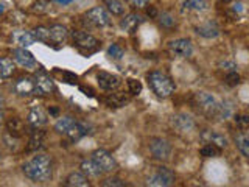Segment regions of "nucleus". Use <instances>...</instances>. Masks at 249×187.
<instances>
[{
  "label": "nucleus",
  "mask_w": 249,
  "mask_h": 187,
  "mask_svg": "<svg viewBox=\"0 0 249 187\" xmlns=\"http://www.w3.org/2000/svg\"><path fill=\"white\" fill-rule=\"evenodd\" d=\"M150 153L156 161L160 162H167L171 159V154H173V148H171V144L168 140L162 139V137H153L150 140Z\"/></svg>",
  "instance_id": "obj_5"
},
{
  "label": "nucleus",
  "mask_w": 249,
  "mask_h": 187,
  "mask_svg": "<svg viewBox=\"0 0 249 187\" xmlns=\"http://www.w3.org/2000/svg\"><path fill=\"white\" fill-rule=\"evenodd\" d=\"M129 101L128 95L124 92H114V94H109V95L105 98V103L109 108H122Z\"/></svg>",
  "instance_id": "obj_25"
},
{
  "label": "nucleus",
  "mask_w": 249,
  "mask_h": 187,
  "mask_svg": "<svg viewBox=\"0 0 249 187\" xmlns=\"http://www.w3.org/2000/svg\"><path fill=\"white\" fill-rule=\"evenodd\" d=\"M170 125L178 134H189V132H192L195 127H196V125H195V119L187 112L173 114L170 119Z\"/></svg>",
  "instance_id": "obj_6"
},
{
  "label": "nucleus",
  "mask_w": 249,
  "mask_h": 187,
  "mask_svg": "<svg viewBox=\"0 0 249 187\" xmlns=\"http://www.w3.org/2000/svg\"><path fill=\"white\" fill-rule=\"evenodd\" d=\"M158 22H159V25L163 27V28H173L176 25V19H175V16L168 13V11H163V13H159L158 14Z\"/></svg>",
  "instance_id": "obj_32"
},
{
  "label": "nucleus",
  "mask_w": 249,
  "mask_h": 187,
  "mask_svg": "<svg viewBox=\"0 0 249 187\" xmlns=\"http://www.w3.org/2000/svg\"><path fill=\"white\" fill-rule=\"evenodd\" d=\"M66 186L69 187H89V178L86 176L83 171H72L67 178H66Z\"/></svg>",
  "instance_id": "obj_21"
},
{
  "label": "nucleus",
  "mask_w": 249,
  "mask_h": 187,
  "mask_svg": "<svg viewBox=\"0 0 249 187\" xmlns=\"http://www.w3.org/2000/svg\"><path fill=\"white\" fill-rule=\"evenodd\" d=\"M195 31L196 35H199L201 37H206V39H215L216 36H220V27L215 20H207V22H202L199 25L195 27Z\"/></svg>",
  "instance_id": "obj_19"
},
{
  "label": "nucleus",
  "mask_w": 249,
  "mask_h": 187,
  "mask_svg": "<svg viewBox=\"0 0 249 187\" xmlns=\"http://www.w3.org/2000/svg\"><path fill=\"white\" fill-rule=\"evenodd\" d=\"M182 14H202L209 11L207 0H184L181 5Z\"/></svg>",
  "instance_id": "obj_17"
},
{
  "label": "nucleus",
  "mask_w": 249,
  "mask_h": 187,
  "mask_svg": "<svg viewBox=\"0 0 249 187\" xmlns=\"http://www.w3.org/2000/svg\"><path fill=\"white\" fill-rule=\"evenodd\" d=\"M10 20L13 23H22L23 20H25V14L20 13V11H14L10 14Z\"/></svg>",
  "instance_id": "obj_44"
},
{
  "label": "nucleus",
  "mask_w": 249,
  "mask_h": 187,
  "mask_svg": "<svg viewBox=\"0 0 249 187\" xmlns=\"http://www.w3.org/2000/svg\"><path fill=\"white\" fill-rule=\"evenodd\" d=\"M175 173L167 167H156L151 175L146 176V186L151 187H170L175 184Z\"/></svg>",
  "instance_id": "obj_4"
},
{
  "label": "nucleus",
  "mask_w": 249,
  "mask_h": 187,
  "mask_svg": "<svg viewBox=\"0 0 249 187\" xmlns=\"http://www.w3.org/2000/svg\"><path fill=\"white\" fill-rule=\"evenodd\" d=\"M13 59H14V62H18L19 66L25 67V69H35L37 66V61L35 59L33 55L25 49V47L16 49L13 52Z\"/></svg>",
  "instance_id": "obj_13"
},
{
  "label": "nucleus",
  "mask_w": 249,
  "mask_h": 187,
  "mask_svg": "<svg viewBox=\"0 0 249 187\" xmlns=\"http://www.w3.org/2000/svg\"><path fill=\"white\" fill-rule=\"evenodd\" d=\"M218 2H220V3H231L232 0H218Z\"/></svg>",
  "instance_id": "obj_50"
},
{
  "label": "nucleus",
  "mask_w": 249,
  "mask_h": 187,
  "mask_svg": "<svg viewBox=\"0 0 249 187\" xmlns=\"http://www.w3.org/2000/svg\"><path fill=\"white\" fill-rule=\"evenodd\" d=\"M72 39H73V44L84 53L95 52L100 45V42L92 35L84 33V31H78V30H75L72 33Z\"/></svg>",
  "instance_id": "obj_8"
},
{
  "label": "nucleus",
  "mask_w": 249,
  "mask_h": 187,
  "mask_svg": "<svg viewBox=\"0 0 249 187\" xmlns=\"http://www.w3.org/2000/svg\"><path fill=\"white\" fill-rule=\"evenodd\" d=\"M88 127H86L84 123H81V122H75L73 125H72V128H70L69 131H67V137L72 140V142H76V140H80L81 137H84L86 134H88Z\"/></svg>",
  "instance_id": "obj_26"
},
{
  "label": "nucleus",
  "mask_w": 249,
  "mask_h": 187,
  "mask_svg": "<svg viewBox=\"0 0 249 187\" xmlns=\"http://www.w3.org/2000/svg\"><path fill=\"white\" fill-rule=\"evenodd\" d=\"M33 36L36 37V41L39 42H44V44H49L52 42L50 41V28H47V27H36L33 31Z\"/></svg>",
  "instance_id": "obj_35"
},
{
  "label": "nucleus",
  "mask_w": 249,
  "mask_h": 187,
  "mask_svg": "<svg viewBox=\"0 0 249 187\" xmlns=\"http://www.w3.org/2000/svg\"><path fill=\"white\" fill-rule=\"evenodd\" d=\"M143 22V18L139 13H128L123 16V19L120 20V28L126 33L132 35L136 33V30L140 27V23Z\"/></svg>",
  "instance_id": "obj_16"
},
{
  "label": "nucleus",
  "mask_w": 249,
  "mask_h": 187,
  "mask_svg": "<svg viewBox=\"0 0 249 187\" xmlns=\"http://www.w3.org/2000/svg\"><path fill=\"white\" fill-rule=\"evenodd\" d=\"M105 5L107 6L109 13H112L115 16H122L124 14V5L122 0H103Z\"/></svg>",
  "instance_id": "obj_34"
},
{
  "label": "nucleus",
  "mask_w": 249,
  "mask_h": 187,
  "mask_svg": "<svg viewBox=\"0 0 249 187\" xmlns=\"http://www.w3.org/2000/svg\"><path fill=\"white\" fill-rule=\"evenodd\" d=\"M238 83H240V75L237 74V70H235V72L226 74V84H228V86L233 88V86H237Z\"/></svg>",
  "instance_id": "obj_43"
},
{
  "label": "nucleus",
  "mask_w": 249,
  "mask_h": 187,
  "mask_svg": "<svg viewBox=\"0 0 249 187\" xmlns=\"http://www.w3.org/2000/svg\"><path fill=\"white\" fill-rule=\"evenodd\" d=\"M76 120L73 117L70 115H64V117H59V120L54 123V131L58 132V134H67V131L72 128V125L75 123Z\"/></svg>",
  "instance_id": "obj_29"
},
{
  "label": "nucleus",
  "mask_w": 249,
  "mask_h": 187,
  "mask_svg": "<svg viewBox=\"0 0 249 187\" xmlns=\"http://www.w3.org/2000/svg\"><path fill=\"white\" fill-rule=\"evenodd\" d=\"M97 80H98V86L103 91H107V92H114L120 88V78L114 75V74H109V72H98L97 75Z\"/></svg>",
  "instance_id": "obj_12"
},
{
  "label": "nucleus",
  "mask_w": 249,
  "mask_h": 187,
  "mask_svg": "<svg viewBox=\"0 0 249 187\" xmlns=\"http://www.w3.org/2000/svg\"><path fill=\"white\" fill-rule=\"evenodd\" d=\"M86 19H88L93 27L105 28L107 25H111V14L105 10L103 6H93L86 13Z\"/></svg>",
  "instance_id": "obj_9"
},
{
  "label": "nucleus",
  "mask_w": 249,
  "mask_h": 187,
  "mask_svg": "<svg viewBox=\"0 0 249 187\" xmlns=\"http://www.w3.org/2000/svg\"><path fill=\"white\" fill-rule=\"evenodd\" d=\"M3 142H5V145L10 148V150H13V151H18L19 150V137H16V136H13V134H5L3 136Z\"/></svg>",
  "instance_id": "obj_39"
},
{
  "label": "nucleus",
  "mask_w": 249,
  "mask_h": 187,
  "mask_svg": "<svg viewBox=\"0 0 249 187\" xmlns=\"http://www.w3.org/2000/svg\"><path fill=\"white\" fill-rule=\"evenodd\" d=\"M3 125H5V115L2 112V109H0V130L3 128Z\"/></svg>",
  "instance_id": "obj_48"
},
{
  "label": "nucleus",
  "mask_w": 249,
  "mask_h": 187,
  "mask_svg": "<svg viewBox=\"0 0 249 187\" xmlns=\"http://www.w3.org/2000/svg\"><path fill=\"white\" fill-rule=\"evenodd\" d=\"M23 175L35 183H47L53 176V161L47 154H37L23 164Z\"/></svg>",
  "instance_id": "obj_1"
},
{
  "label": "nucleus",
  "mask_w": 249,
  "mask_h": 187,
  "mask_svg": "<svg viewBox=\"0 0 249 187\" xmlns=\"http://www.w3.org/2000/svg\"><path fill=\"white\" fill-rule=\"evenodd\" d=\"M14 91L19 97H30V95H33V94H36L35 76H30V75L19 76L14 83Z\"/></svg>",
  "instance_id": "obj_11"
},
{
  "label": "nucleus",
  "mask_w": 249,
  "mask_h": 187,
  "mask_svg": "<svg viewBox=\"0 0 249 187\" xmlns=\"http://www.w3.org/2000/svg\"><path fill=\"white\" fill-rule=\"evenodd\" d=\"M107 56L109 58H112L115 61H119L124 56V50H123V47L119 45V44H112V45H109L107 47Z\"/></svg>",
  "instance_id": "obj_36"
},
{
  "label": "nucleus",
  "mask_w": 249,
  "mask_h": 187,
  "mask_svg": "<svg viewBox=\"0 0 249 187\" xmlns=\"http://www.w3.org/2000/svg\"><path fill=\"white\" fill-rule=\"evenodd\" d=\"M67 37H69L67 27L59 25V23L50 27V41L52 42H54V44H64L67 41Z\"/></svg>",
  "instance_id": "obj_23"
},
{
  "label": "nucleus",
  "mask_w": 249,
  "mask_h": 187,
  "mask_svg": "<svg viewBox=\"0 0 249 187\" xmlns=\"http://www.w3.org/2000/svg\"><path fill=\"white\" fill-rule=\"evenodd\" d=\"M101 186L103 187H123V186H126V183L124 181H122L120 178H107V179H105L103 183H101Z\"/></svg>",
  "instance_id": "obj_42"
},
{
  "label": "nucleus",
  "mask_w": 249,
  "mask_h": 187,
  "mask_svg": "<svg viewBox=\"0 0 249 187\" xmlns=\"http://www.w3.org/2000/svg\"><path fill=\"white\" fill-rule=\"evenodd\" d=\"M47 120H49V117H47V112L41 106H33L30 109L28 115H27V122L30 123V127H33V128L45 127Z\"/></svg>",
  "instance_id": "obj_18"
},
{
  "label": "nucleus",
  "mask_w": 249,
  "mask_h": 187,
  "mask_svg": "<svg viewBox=\"0 0 249 187\" xmlns=\"http://www.w3.org/2000/svg\"><path fill=\"white\" fill-rule=\"evenodd\" d=\"M128 89H129V94H132V95H139V94L142 92V83L139 80H134V78H129Z\"/></svg>",
  "instance_id": "obj_41"
},
{
  "label": "nucleus",
  "mask_w": 249,
  "mask_h": 187,
  "mask_svg": "<svg viewBox=\"0 0 249 187\" xmlns=\"http://www.w3.org/2000/svg\"><path fill=\"white\" fill-rule=\"evenodd\" d=\"M0 108H2V97H0Z\"/></svg>",
  "instance_id": "obj_51"
},
{
  "label": "nucleus",
  "mask_w": 249,
  "mask_h": 187,
  "mask_svg": "<svg viewBox=\"0 0 249 187\" xmlns=\"http://www.w3.org/2000/svg\"><path fill=\"white\" fill-rule=\"evenodd\" d=\"M193 106L196 108V111L201 112L207 119H216V114H218V108H220V101L216 100L215 95H212L210 92L206 91H199L193 95L192 100Z\"/></svg>",
  "instance_id": "obj_3"
},
{
  "label": "nucleus",
  "mask_w": 249,
  "mask_h": 187,
  "mask_svg": "<svg viewBox=\"0 0 249 187\" xmlns=\"http://www.w3.org/2000/svg\"><path fill=\"white\" fill-rule=\"evenodd\" d=\"M233 115V103L229 100H223L220 101V108H218V114H216V119L220 120H228Z\"/></svg>",
  "instance_id": "obj_30"
},
{
  "label": "nucleus",
  "mask_w": 249,
  "mask_h": 187,
  "mask_svg": "<svg viewBox=\"0 0 249 187\" xmlns=\"http://www.w3.org/2000/svg\"><path fill=\"white\" fill-rule=\"evenodd\" d=\"M14 41L18 42L20 47H30V45H33L36 42V37L33 36V33L31 31H16L14 33Z\"/></svg>",
  "instance_id": "obj_28"
},
{
  "label": "nucleus",
  "mask_w": 249,
  "mask_h": 187,
  "mask_svg": "<svg viewBox=\"0 0 249 187\" xmlns=\"http://www.w3.org/2000/svg\"><path fill=\"white\" fill-rule=\"evenodd\" d=\"M35 83H36V94H39V95H50L54 91V81L50 78V75H47L44 72L35 76Z\"/></svg>",
  "instance_id": "obj_15"
},
{
  "label": "nucleus",
  "mask_w": 249,
  "mask_h": 187,
  "mask_svg": "<svg viewBox=\"0 0 249 187\" xmlns=\"http://www.w3.org/2000/svg\"><path fill=\"white\" fill-rule=\"evenodd\" d=\"M50 3L47 0H36V2L31 5V11L36 13V14H44L49 11Z\"/></svg>",
  "instance_id": "obj_37"
},
{
  "label": "nucleus",
  "mask_w": 249,
  "mask_h": 187,
  "mask_svg": "<svg viewBox=\"0 0 249 187\" xmlns=\"http://www.w3.org/2000/svg\"><path fill=\"white\" fill-rule=\"evenodd\" d=\"M146 80H148L150 89L159 98H168L176 89L175 81L171 80L165 72H160V70H153V72H150L146 75Z\"/></svg>",
  "instance_id": "obj_2"
},
{
  "label": "nucleus",
  "mask_w": 249,
  "mask_h": 187,
  "mask_svg": "<svg viewBox=\"0 0 249 187\" xmlns=\"http://www.w3.org/2000/svg\"><path fill=\"white\" fill-rule=\"evenodd\" d=\"M0 158H2V154H0Z\"/></svg>",
  "instance_id": "obj_52"
},
{
  "label": "nucleus",
  "mask_w": 249,
  "mask_h": 187,
  "mask_svg": "<svg viewBox=\"0 0 249 187\" xmlns=\"http://www.w3.org/2000/svg\"><path fill=\"white\" fill-rule=\"evenodd\" d=\"M16 70V64L11 58H0V76L10 78Z\"/></svg>",
  "instance_id": "obj_31"
},
{
  "label": "nucleus",
  "mask_w": 249,
  "mask_h": 187,
  "mask_svg": "<svg viewBox=\"0 0 249 187\" xmlns=\"http://www.w3.org/2000/svg\"><path fill=\"white\" fill-rule=\"evenodd\" d=\"M199 154L202 156V158H216V156L221 154V148H218L213 144H204L201 147Z\"/></svg>",
  "instance_id": "obj_33"
},
{
  "label": "nucleus",
  "mask_w": 249,
  "mask_h": 187,
  "mask_svg": "<svg viewBox=\"0 0 249 187\" xmlns=\"http://www.w3.org/2000/svg\"><path fill=\"white\" fill-rule=\"evenodd\" d=\"M158 10H156V8L154 6H148L146 8V16H150V18H153V19H156V18H158Z\"/></svg>",
  "instance_id": "obj_46"
},
{
  "label": "nucleus",
  "mask_w": 249,
  "mask_h": 187,
  "mask_svg": "<svg viewBox=\"0 0 249 187\" xmlns=\"http://www.w3.org/2000/svg\"><path fill=\"white\" fill-rule=\"evenodd\" d=\"M92 159L98 164V167L101 168L103 173H112L117 168H119V164H117L114 156L103 150V148H100V150H95L92 153Z\"/></svg>",
  "instance_id": "obj_7"
},
{
  "label": "nucleus",
  "mask_w": 249,
  "mask_h": 187,
  "mask_svg": "<svg viewBox=\"0 0 249 187\" xmlns=\"http://www.w3.org/2000/svg\"><path fill=\"white\" fill-rule=\"evenodd\" d=\"M45 140V132L41 128H35V131L31 132L28 145H27V151H37L39 148H42Z\"/></svg>",
  "instance_id": "obj_22"
},
{
  "label": "nucleus",
  "mask_w": 249,
  "mask_h": 187,
  "mask_svg": "<svg viewBox=\"0 0 249 187\" xmlns=\"http://www.w3.org/2000/svg\"><path fill=\"white\" fill-rule=\"evenodd\" d=\"M5 125H6V131L16 137H20L25 132V125H23L22 119H19V117H10L5 122Z\"/></svg>",
  "instance_id": "obj_24"
},
{
  "label": "nucleus",
  "mask_w": 249,
  "mask_h": 187,
  "mask_svg": "<svg viewBox=\"0 0 249 187\" xmlns=\"http://www.w3.org/2000/svg\"><path fill=\"white\" fill-rule=\"evenodd\" d=\"M218 67H220L221 70H224L226 74H229V72H235V70L238 69L237 62L233 61V59H223V61L218 62Z\"/></svg>",
  "instance_id": "obj_38"
},
{
  "label": "nucleus",
  "mask_w": 249,
  "mask_h": 187,
  "mask_svg": "<svg viewBox=\"0 0 249 187\" xmlns=\"http://www.w3.org/2000/svg\"><path fill=\"white\" fill-rule=\"evenodd\" d=\"M233 120H235V125L240 130H246L249 127V115L248 114H235L233 115Z\"/></svg>",
  "instance_id": "obj_40"
},
{
  "label": "nucleus",
  "mask_w": 249,
  "mask_h": 187,
  "mask_svg": "<svg viewBox=\"0 0 249 187\" xmlns=\"http://www.w3.org/2000/svg\"><path fill=\"white\" fill-rule=\"evenodd\" d=\"M233 142H235L238 151L249 158V134L246 132H237L235 137H233Z\"/></svg>",
  "instance_id": "obj_27"
},
{
  "label": "nucleus",
  "mask_w": 249,
  "mask_h": 187,
  "mask_svg": "<svg viewBox=\"0 0 249 187\" xmlns=\"http://www.w3.org/2000/svg\"><path fill=\"white\" fill-rule=\"evenodd\" d=\"M58 3H62V5H67V3H70L72 0H56Z\"/></svg>",
  "instance_id": "obj_49"
},
{
  "label": "nucleus",
  "mask_w": 249,
  "mask_h": 187,
  "mask_svg": "<svg viewBox=\"0 0 249 187\" xmlns=\"http://www.w3.org/2000/svg\"><path fill=\"white\" fill-rule=\"evenodd\" d=\"M232 10L235 11V13H243V3H241V2H237V3H233Z\"/></svg>",
  "instance_id": "obj_47"
},
{
  "label": "nucleus",
  "mask_w": 249,
  "mask_h": 187,
  "mask_svg": "<svg viewBox=\"0 0 249 187\" xmlns=\"http://www.w3.org/2000/svg\"><path fill=\"white\" fill-rule=\"evenodd\" d=\"M126 2L132 6V8H136V10H140V8H145L148 5V2L150 0H126Z\"/></svg>",
  "instance_id": "obj_45"
},
{
  "label": "nucleus",
  "mask_w": 249,
  "mask_h": 187,
  "mask_svg": "<svg viewBox=\"0 0 249 187\" xmlns=\"http://www.w3.org/2000/svg\"><path fill=\"white\" fill-rule=\"evenodd\" d=\"M201 140L204 144H213L218 148H221V150H224V148L228 147V137H226L224 134H221L220 131H215V130L202 131L201 132Z\"/></svg>",
  "instance_id": "obj_14"
},
{
  "label": "nucleus",
  "mask_w": 249,
  "mask_h": 187,
  "mask_svg": "<svg viewBox=\"0 0 249 187\" xmlns=\"http://www.w3.org/2000/svg\"><path fill=\"white\" fill-rule=\"evenodd\" d=\"M80 168L88 178H100L101 175H103V171H101V168L98 167V164L92 158L90 159H84L80 164Z\"/></svg>",
  "instance_id": "obj_20"
},
{
  "label": "nucleus",
  "mask_w": 249,
  "mask_h": 187,
  "mask_svg": "<svg viewBox=\"0 0 249 187\" xmlns=\"http://www.w3.org/2000/svg\"><path fill=\"white\" fill-rule=\"evenodd\" d=\"M168 50L176 58H189L193 53V45H192L190 39L179 37V39H175V41L168 42Z\"/></svg>",
  "instance_id": "obj_10"
}]
</instances>
